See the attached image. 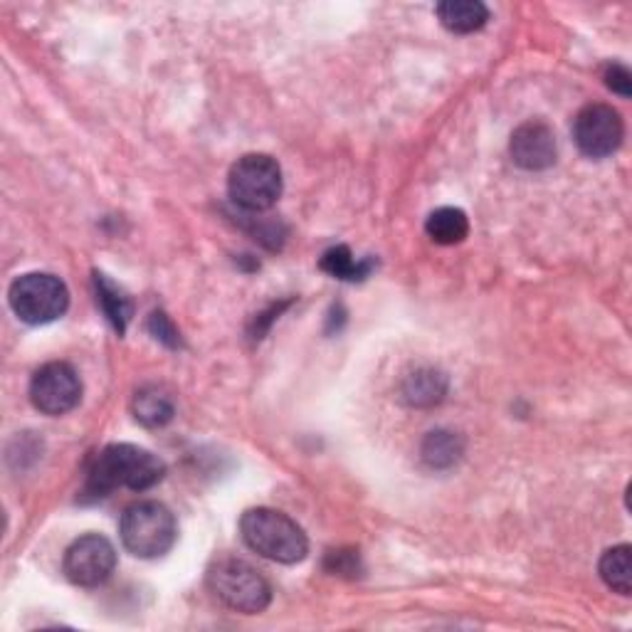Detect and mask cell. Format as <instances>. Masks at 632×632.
Here are the masks:
<instances>
[{
    "mask_svg": "<svg viewBox=\"0 0 632 632\" xmlns=\"http://www.w3.org/2000/svg\"><path fill=\"white\" fill-rule=\"evenodd\" d=\"M94 285H97V302L102 304V309L106 314V319L112 321V327L124 333L126 324L131 319V302L119 287L110 282L104 275H94Z\"/></svg>",
    "mask_w": 632,
    "mask_h": 632,
    "instance_id": "e0dca14e",
    "label": "cell"
},
{
    "mask_svg": "<svg viewBox=\"0 0 632 632\" xmlns=\"http://www.w3.org/2000/svg\"><path fill=\"white\" fill-rule=\"evenodd\" d=\"M11 309L25 324L40 327L60 319L69 306V292L60 277L48 273H28L11 285Z\"/></svg>",
    "mask_w": 632,
    "mask_h": 632,
    "instance_id": "8992f818",
    "label": "cell"
},
{
    "mask_svg": "<svg viewBox=\"0 0 632 632\" xmlns=\"http://www.w3.org/2000/svg\"><path fill=\"white\" fill-rule=\"evenodd\" d=\"M122 544L139 558H159L174 548L178 539L176 517L159 502H139L124 511L119 523Z\"/></svg>",
    "mask_w": 632,
    "mask_h": 632,
    "instance_id": "277c9868",
    "label": "cell"
},
{
    "mask_svg": "<svg viewBox=\"0 0 632 632\" xmlns=\"http://www.w3.org/2000/svg\"><path fill=\"white\" fill-rule=\"evenodd\" d=\"M327 568L331 573H356L358 571V556L354 551H331L327 558Z\"/></svg>",
    "mask_w": 632,
    "mask_h": 632,
    "instance_id": "44dd1931",
    "label": "cell"
},
{
    "mask_svg": "<svg viewBox=\"0 0 632 632\" xmlns=\"http://www.w3.org/2000/svg\"><path fill=\"white\" fill-rule=\"evenodd\" d=\"M601 578L610 591L630 595L632 591V548L628 544L612 546L601 558Z\"/></svg>",
    "mask_w": 632,
    "mask_h": 632,
    "instance_id": "2e32d148",
    "label": "cell"
},
{
    "mask_svg": "<svg viewBox=\"0 0 632 632\" xmlns=\"http://www.w3.org/2000/svg\"><path fill=\"white\" fill-rule=\"evenodd\" d=\"M65 576L79 589H97L106 583L116 568V551L110 539L99 534L79 536L65 551Z\"/></svg>",
    "mask_w": 632,
    "mask_h": 632,
    "instance_id": "9c48e42d",
    "label": "cell"
},
{
    "mask_svg": "<svg viewBox=\"0 0 632 632\" xmlns=\"http://www.w3.org/2000/svg\"><path fill=\"white\" fill-rule=\"evenodd\" d=\"M207 589L235 612L257 616L273 603V589L255 566L240 558H218L207 568Z\"/></svg>",
    "mask_w": 632,
    "mask_h": 632,
    "instance_id": "3957f363",
    "label": "cell"
},
{
    "mask_svg": "<svg viewBox=\"0 0 632 632\" xmlns=\"http://www.w3.org/2000/svg\"><path fill=\"white\" fill-rule=\"evenodd\" d=\"M30 401L45 415H65L83 401V381L75 368L62 361L45 364L30 381Z\"/></svg>",
    "mask_w": 632,
    "mask_h": 632,
    "instance_id": "52a82bcc",
    "label": "cell"
},
{
    "mask_svg": "<svg viewBox=\"0 0 632 632\" xmlns=\"http://www.w3.org/2000/svg\"><path fill=\"white\" fill-rule=\"evenodd\" d=\"M422 459L432 469H447L459 463L465 453V440L453 430H435L422 442Z\"/></svg>",
    "mask_w": 632,
    "mask_h": 632,
    "instance_id": "9a60e30c",
    "label": "cell"
},
{
    "mask_svg": "<svg viewBox=\"0 0 632 632\" xmlns=\"http://www.w3.org/2000/svg\"><path fill=\"white\" fill-rule=\"evenodd\" d=\"M240 534L255 554L277 564H300L309 554V541L300 523L277 509H248L240 519Z\"/></svg>",
    "mask_w": 632,
    "mask_h": 632,
    "instance_id": "7a4b0ae2",
    "label": "cell"
},
{
    "mask_svg": "<svg viewBox=\"0 0 632 632\" xmlns=\"http://www.w3.org/2000/svg\"><path fill=\"white\" fill-rule=\"evenodd\" d=\"M605 85H608L610 92H616L620 97H630L632 94V75L625 65H608L605 67Z\"/></svg>",
    "mask_w": 632,
    "mask_h": 632,
    "instance_id": "ffe728a7",
    "label": "cell"
},
{
    "mask_svg": "<svg viewBox=\"0 0 632 632\" xmlns=\"http://www.w3.org/2000/svg\"><path fill=\"white\" fill-rule=\"evenodd\" d=\"M426 232L438 245H459L469 235V220L459 207H438L428 215Z\"/></svg>",
    "mask_w": 632,
    "mask_h": 632,
    "instance_id": "7c38bea8",
    "label": "cell"
},
{
    "mask_svg": "<svg viewBox=\"0 0 632 632\" xmlns=\"http://www.w3.org/2000/svg\"><path fill=\"white\" fill-rule=\"evenodd\" d=\"M149 329L153 337H156L161 344H166L170 349H176L180 344V339H178V331L174 324H170L168 316L164 312H153L151 314V319H149Z\"/></svg>",
    "mask_w": 632,
    "mask_h": 632,
    "instance_id": "d6986e66",
    "label": "cell"
},
{
    "mask_svg": "<svg viewBox=\"0 0 632 632\" xmlns=\"http://www.w3.org/2000/svg\"><path fill=\"white\" fill-rule=\"evenodd\" d=\"M447 393V381L445 376L435 368H420L408 376V381L403 385V395L410 405H418V408H428V405H435Z\"/></svg>",
    "mask_w": 632,
    "mask_h": 632,
    "instance_id": "5bb4252c",
    "label": "cell"
},
{
    "mask_svg": "<svg viewBox=\"0 0 632 632\" xmlns=\"http://www.w3.org/2000/svg\"><path fill=\"white\" fill-rule=\"evenodd\" d=\"M319 265L324 273L337 279H344V282H356V279H364L368 277V273H371V262L368 260L358 262L354 255H351V250L346 245L329 248L321 255Z\"/></svg>",
    "mask_w": 632,
    "mask_h": 632,
    "instance_id": "ac0fdd59",
    "label": "cell"
},
{
    "mask_svg": "<svg viewBox=\"0 0 632 632\" xmlns=\"http://www.w3.org/2000/svg\"><path fill=\"white\" fill-rule=\"evenodd\" d=\"M435 13L440 17L442 28H447L455 35H469L482 30L490 21V11L480 0H445L438 3Z\"/></svg>",
    "mask_w": 632,
    "mask_h": 632,
    "instance_id": "8fae6325",
    "label": "cell"
},
{
    "mask_svg": "<svg viewBox=\"0 0 632 632\" xmlns=\"http://www.w3.org/2000/svg\"><path fill=\"white\" fill-rule=\"evenodd\" d=\"M228 193L248 213H265L282 195V168L267 153H248L230 168Z\"/></svg>",
    "mask_w": 632,
    "mask_h": 632,
    "instance_id": "5b68a950",
    "label": "cell"
},
{
    "mask_svg": "<svg viewBox=\"0 0 632 632\" xmlns=\"http://www.w3.org/2000/svg\"><path fill=\"white\" fill-rule=\"evenodd\" d=\"M166 475V465L137 445H110L94 457L87 475V492L106 496L114 490L147 492L156 486Z\"/></svg>",
    "mask_w": 632,
    "mask_h": 632,
    "instance_id": "6da1fadb",
    "label": "cell"
},
{
    "mask_svg": "<svg viewBox=\"0 0 632 632\" xmlns=\"http://www.w3.org/2000/svg\"><path fill=\"white\" fill-rule=\"evenodd\" d=\"M573 139L589 159L612 156L625 139V124L608 104H589L576 114Z\"/></svg>",
    "mask_w": 632,
    "mask_h": 632,
    "instance_id": "ba28073f",
    "label": "cell"
},
{
    "mask_svg": "<svg viewBox=\"0 0 632 632\" xmlns=\"http://www.w3.org/2000/svg\"><path fill=\"white\" fill-rule=\"evenodd\" d=\"M511 161L523 170H546L556 164L558 147L551 126L544 122H527L511 134Z\"/></svg>",
    "mask_w": 632,
    "mask_h": 632,
    "instance_id": "30bf717a",
    "label": "cell"
},
{
    "mask_svg": "<svg viewBox=\"0 0 632 632\" xmlns=\"http://www.w3.org/2000/svg\"><path fill=\"white\" fill-rule=\"evenodd\" d=\"M131 413L141 426L147 428H164L166 422L174 418V401L161 391V388H141V391L134 395Z\"/></svg>",
    "mask_w": 632,
    "mask_h": 632,
    "instance_id": "4fadbf2b",
    "label": "cell"
}]
</instances>
